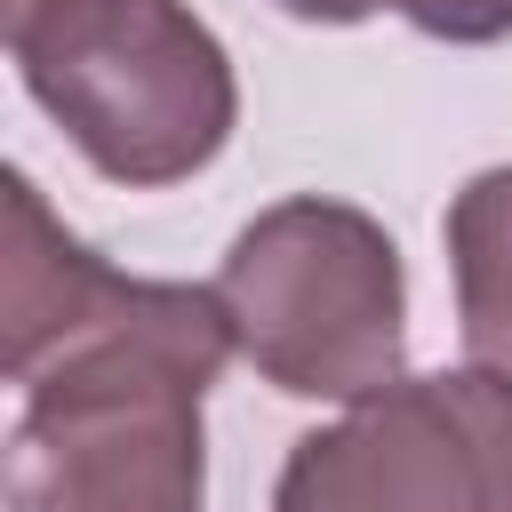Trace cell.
Wrapping results in <instances>:
<instances>
[{
    "label": "cell",
    "mask_w": 512,
    "mask_h": 512,
    "mask_svg": "<svg viewBox=\"0 0 512 512\" xmlns=\"http://www.w3.org/2000/svg\"><path fill=\"white\" fill-rule=\"evenodd\" d=\"M8 56L80 160L136 192L208 168L240 112L232 56L184 0H40Z\"/></svg>",
    "instance_id": "cell-2"
},
{
    "label": "cell",
    "mask_w": 512,
    "mask_h": 512,
    "mask_svg": "<svg viewBox=\"0 0 512 512\" xmlns=\"http://www.w3.org/2000/svg\"><path fill=\"white\" fill-rule=\"evenodd\" d=\"M288 16H304V24H360V16H376V8H400L416 32H432V40H504L512 32V0H280Z\"/></svg>",
    "instance_id": "cell-7"
},
{
    "label": "cell",
    "mask_w": 512,
    "mask_h": 512,
    "mask_svg": "<svg viewBox=\"0 0 512 512\" xmlns=\"http://www.w3.org/2000/svg\"><path fill=\"white\" fill-rule=\"evenodd\" d=\"M232 352L216 288H176L152 320L64 344L24 376L0 456L8 512H200V392Z\"/></svg>",
    "instance_id": "cell-1"
},
{
    "label": "cell",
    "mask_w": 512,
    "mask_h": 512,
    "mask_svg": "<svg viewBox=\"0 0 512 512\" xmlns=\"http://www.w3.org/2000/svg\"><path fill=\"white\" fill-rule=\"evenodd\" d=\"M448 264H456L464 352L512 376V168H480L448 200Z\"/></svg>",
    "instance_id": "cell-6"
},
{
    "label": "cell",
    "mask_w": 512,
    "mask_h": 512,
    "mask_svg": "<svg viewBox=\"0 0 512 512\" xmlns=\"http://www.w3.org/2000/svg\"><path fill=\"white\" fill-rule=\"evenodd\" d=\"M40 0H0V24H16V16H32Z\"/></svg>",
    "instance_id": "cell-8"
},
{
    "label": "cell",
    "mask_w": 512,
    "mask_h": 512,
    "mask_svg": "<svg viewBox=\"0 0 512 512\" xmlns=\"http://www.w3.org/2000/svg\"><path fill=\"white\" fill-rule=\"evenodd\" d=\"M272 512H512V376H392L344 424L304 432Z\"/></svg>",
    "instance_id": "cell-4"
},
{
    "label": "cell",
    "mask_w": 512,
    "mask_h": 512,
    "mask_svg": "<svg viewBox=\"0 0 512 512\" xmlns=\"http://www.w3.org/2000/svg\"><path fill=\"white\" fill-rule=\"evenodd\" d=\"M216 304L248 368L296 400H368L400 376V248L352 200H280L264 208L224 272Z\"/></svg>",
    "instance_id": "cell-3"
},
{
    "label": "cell",
    "mask_w": 512,
    "mask_h": 512,
    "mask_svg": "<svg viewBox=\"0 0 512 512\" xmlns=\"http://www.w3.org/2000/svg\"><path fill=\"white\" fill-rule=\"evenodd\" d=\"M8 224H0V368L8 384L40 376L64 344L152 320L184 280H128L104 256H88L32 192L24 168H8Z\"/></svg>",
    "instance_id": "cell-5"
}]
</instances>
